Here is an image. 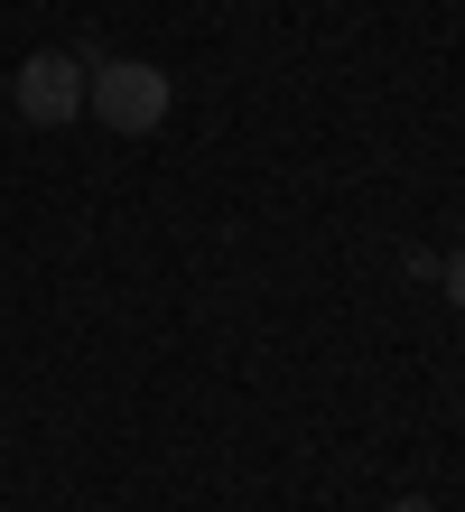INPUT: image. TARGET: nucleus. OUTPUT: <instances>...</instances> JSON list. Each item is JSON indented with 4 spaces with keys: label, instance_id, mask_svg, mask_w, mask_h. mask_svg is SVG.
<instances>
[{
    "label": "nucleus",
    "instance_id": "nucleus-1",
    "mask_svg": "<svg viewBox=\"0 0 465 512\" xmlns=\"http://www.w3.org/2000/svg\"><path fill=\"white\" fill-rule=\"evenodd\" d=\"M84 112L121 140H149L168 122V75L149 56H84Z\"/></svg>",
    "mask_w": 465,
    "mask_h": 512
},
{
    "label": "nucleus",
    "instance_id": "nucleus-2",
    "mask_svg": "<svg viewBox=\"0 0 465 512\" xmlns=\"http://www.w3.org/2000/svg\"><path fill=\"white\" fill-rule=\"evenodd\" d=\"M10 103H19V122H28V131H66L75 112H84V56H66V47H38V56H19V75H10Z\"/></svg>",
    "mask_w": 465,
    "mask_h": 512
},
{
    "label": "nucleus",
    "instance_id": "nucleus-3",
    "mask_svg": "<svg viewBox=\"0 0 465 512\" xmlns=\"http://www.w3.org/2000/svg\"><path fill=\"white\" fill-rule=\"evenodd\" d=\"M438 280H447V298H456V317H465V252H447V270H438Z\"/></svg>",
    "mask_w": 465,
    "mask_h": 512
},
{
    "label": "nucleus",
    "instance_id": "nucleus-4",
    "mask_svg": "<svg viewBox=\"0 0 465 512\" xmlns=\"http://www.w3.org/2000/svg\"><path fill=\"white\" fill-rule=\"evenodd\" d=\"M391 512H438V503H428V494H400V503H391Z\"/></svg>",
    "mask_w": 465,
    "mask_h": 512
}]
</instances>
